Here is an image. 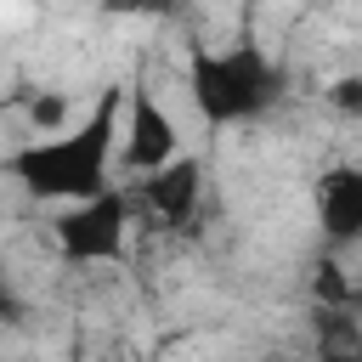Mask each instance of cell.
Here are the masks:
<instances>
[{"label":"cell","instance_id":"1","mask_svg":"<svg viewBox=\"0 0 362 362\" xmlns=\"http://www.w3.org/2000/svg\"><path fill=\"white\" fill-rule=\"evenodd\" d=\"M119 107H124V85H107L96 96V107L57 136H34L17 153L0 158V170L28 192V198H57V204H79L96 198L102 187H113V158H119Z\"/></svg>","mask_w":362,"mask_h":362},{"label":"cell","instance_id":"2","mask_svg":"<svg viewBox=\"0 0 362 362\" xmlns=\"http://www.w3.org/2000/svg\"><path fill=\"white\" fill-rule=\"evenodd\" d=\"M283 90V68L260 51V45H187V96L198 107V119L209 130H226V124H249L260 119Z\"/></svg>","mask_w":362,"mask_h":362},{"label":"cell","instance_id":"3","mask_svg":"<svg viewBox=\"0 0 362 362\" xmlns=\"http://www.w3.org/2000/svg\"><path fill=\"white\" fill-rule=\"evenodd\" d=\"M51 238H57V255H62L68 266L124 260V243H130V192H124V187H102L96 198L68 204V209L51 221Z\"/></svg>","mask_w":362,"mask_h":362},{"label":"cell","instance_id":"4","mask_svg":"<svg viewBox=\"0 0 362 362\" xmlns=\"http://www.w3.org/2000/svg\"><path fill=\"white\" fill-rule=\"evenodd\" d=\"M175 153H181V130L164 113L158 90L147 79H130L124 85V107H119V164L130 175H147V170L170 164Z\"/></svg>","mask_w":362,"mask_h":362},{"label":"cell","instance_id":"5","mask_svg":"<svg viewBox=\"0 0 362 362\" xmlns=\"http://www.w3.org/2000/svg\"><path fill=\"white\" fill-rule=\"evenodd\" d=\"M198 204H204V164L192 153H175L170 164L147 170L130 192V209H141L158 226H187L198 215Z\"/></svg>","mask_w":362,"mask_h":362},{"label":"cell","instance_id":"6","mask_svg":"<svg viewBox=\"0 0 362 362\" xmlns=\"http://www.w3.org/2000/svg\"><path fill=\"white\" fill-rule=\"evenodd\" d=\"M317 226L328 249L362 243V164H328L317 175Z\"/></svg>","mask_w":362,"mask_h":362},{"label":"cell","instance_id":"7","mask_svg":"<svg viewBox=\"0 0 362 362\" xmlns=\"http://www.w3.org/2000/svg\"><path fill=\"white\" fill-rule=\"evenodd\" d=\"M317 356L322 362H362V317L317 311Z\"/></svg>","mask_w":362,"mask_h":362},{"label":"cell","instance_id":"8","mask_svg":"<svg viewBox=\"0 0 362 362\" xmlns=\"http://www.w3.org/2000/svg\"><path fill=\"white\" fill-rule=\"evenodd\" d=\"M351 277H345V266L334 260V255H322L317 260V277H311V294H317V311H351Z\"/></svg>","mask_w":362,"mask_h":362},{"label":"cell","instance_id":"9","mask_svg":"<svg viewBox=\"0 0 362 362\" xmlns=\"http://www.w3.org/2000/svg\"><path fill=\"white\" fill-rule=\"evenodd\" d=\"M23 113H28V130L34 136H57L68 124V96L62 90H28L23 96Z\"/></svg>","mask_w":362,"mask_h":362},{"label":"cell","instance_id":"10","mask_svg":"<svg viewBox=\"0 0 362 362\" xmlns=\"http://www.w3.org/2000/svg\"><path fill=\"white\" fill-rule=\"evenodd\" d=\"M328 102H334L339 113H351V119H362V79H356V74H345V79H334V90H328Z\"/></svg>","mask_w":362,"mask_h":362},{"label":"cell","instance_id":"11","mask_svg":"<svg viewBox=\"0 0 362 362\" xmlns=\"http://www.w3.org/2000/svg\"><path fill=\"white\" fill-rule=\"evenodd\" d=\"M113 17H170L175 0H102Z\"/></svg>","mask_w":362,"mask_h":362},{"label":"cell","instance_id":"12","mask_svg":"<svg viewBox=\"0 0 362 362\" xmlns=\"http://www.w3.org/2000/svg\"><path fill=\"white\" fill-rule=\"evenodd\" d=\"M23 294L11 288V277H6V266H0V322H23Z\"/></svg>","mask_w":362,"mask_h":362},{"label":"cell","instance_id":"13","mask_svg":"<svg viewBox=\"0 0 362 362\" xmlns=\"http://www.w3.org/2000/svg\"><path fill=\"white\" fill-rule=\"evenodd\" d=\"M62 362H90V356H85V339H74V345H68V356H62Z\"/></svg>","mask_w":362,"mask_h":362}]
</instances>
